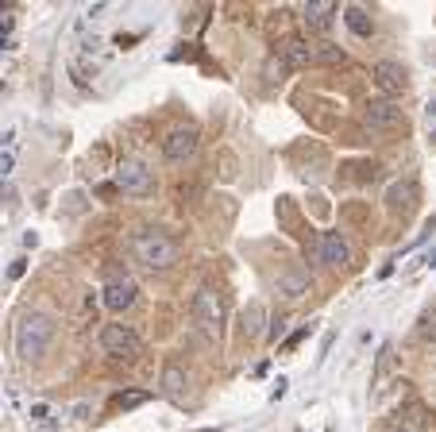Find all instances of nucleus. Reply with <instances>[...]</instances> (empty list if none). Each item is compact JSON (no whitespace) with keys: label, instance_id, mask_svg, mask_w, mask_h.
<instances>
[{"label":"nucleus","instance_id":"obj_26","mask_svg":"<svg viewBox=\"0 0 436 432\" xmlns=\"http://www.w3.org/2000/svg\"><path fill=\"white\" fill-rule=\"evenodd\" d=\"M432 143H436V136H432Z\"/></svg>","mask_w":436,"mask_h":432},{"label":"nucleus","instance_id":"obj_19","mask_svg":"<svg viewBox=\"0 0 436 432\" xmlns=\"http://www.w3.org/2000/svg\"><path fill=\"white\" fill-rule=\"evenodd\" d=\"M263 305L259 301H251L248 309H243V316H240V328H243V336H259V328H263Z\"/></svg>","mask_w":436,"mask_h":432},{"label":"nucleus","instance_id":"obj_8","mask_svg":"<svg viewBox=\"0 0 436 432\" xmlns=\"http://www.w3.org/2000/svg\"><path fill=\"white\" fill-rule=\"evenodd\" d=\"M320 258H325V266L340 271V266L352 263V243H348L340 232H325L320 236Z\"/></svg>","mask_w":436,"mask_h":432},{"label":"nucleus","instance_id":"obj_16","mask_svg":"<svg viewBox=\"0 0 436 432\" xmlns=\"http://www.w3.org/2000/svg\"><path fill=\"white\" fill-rule=\"evenodd\" d=\"M186 390H189V382H186V371L170 363V367L163 371V393H166V398H174V401H182V398H186Z\"/></svg>","mask_w":436,"mask_h":432},{"label":"nucleus","instance_id":"obj_5","mask_svg":"<svg viewBox=\"0 0 436 432\" xmlns=\"http://www.w3.org/2000/svg\"><path fill=\"white\" fill-rule=\"evenodd\" d=\"M116 186L131 197H147L155 189V174H151V166L143 159H124L120 162V174H116Z\"/></svg>","mask_w":436,"mask_h":432},{"label":"nucleus","instance_id":"obj_6","mask_svg":"<svg viewBox=\"0 0 436 432\" xmlns=\"http://www.w3.org/2000/svg\"><path fill=\"white\" fill-rule=\"evenodd\" d=\"M193 151H197V128H193V124H178V128L166 131V139H163V155H166L170 162H186V159H193Z\"/></svg>","mask_w":436,"mask_h":432},{"label":"nucleus","instance_id":"obj_22","mask_svg":"<svg viewBox=\"0 0 436 432\" xmlns=\"http://www.w3.org/2000/svg\"><path fill=\"white\" fill-rule=\"evenodd\" d=\"M267 66H270V70H267V81H282V74H286V62H282V59H270Z\"/></svg>","mask_w":436,"mask_h":432},{"label":"nucleus","instance_id":"obj_7","mask_svg":"<svg viewBox=\"0 0 436 432\" xmlns=\"http://www.w3.org/2000/svg\"><path fill=\"white\" fill-rule=\"evenodd\" d=\"M363 124L371 131H397V128H405V116L394 101H371L363 109Z\"/></svg>","mask_w":436,"mask_h":432},{"label":"nucleus","instance_id":"obj_3","mask_svg":"<svg viewBox=\"0 0 436 432\" xmlns=\"http://www.w3.org/2000/svg\"><path fill=\"white\" fill-rule=\"evenodd\" d=\"M193 324H197V332H201L205 340L220 343L224 313H220V297H216V290H208V286H201V290L193 293Z\"/></svg>","mask_w":436,"mask_h":432},{"label":"nucleus","instance_id":"obj_23","mask_svg":"<svg viewBox=\"0 0 436 432\" xmlns=\"http://www.w3.org/2000/svg\"><path fill=\"white\" fill-rule=\"evenodd\" d=\"M12 162H16V155H12V151H0V178H4L8 170H12Z\"/></svg>","mask_w":436,"mask_h":432},{"label":"nucleus","instance_id":"obj_17","mask_svg":"<svg viewBox=\"0 0 436 432\" xmlns=\"http://www.w3.org/2000/svg\"><path fill=\"white\" fill-rule=\"evenodd\" d=\"M278 290L286 293V297H301V293L309 290V274L298 271V266H293V271H282L278 274Z\"/></svg>","mask_w":436,"mask_h":432},{"label":"nucleus","instance_id":"obj_15","mask_svg":"<svg viewBox=\"0 0 436 432\" xmlns=\"http://www.w3.org/2000/svg\"><path fill=\"white\" fill-rule=\"evenodd\" d=\"M344 24L352 27V35H359V39H371V35H375V20H371V16H367L359 4L344 8Z\"/></svg>","mask_w":436,"mask_h":432},{"label":"nucleus","instance_id":"obj_2","mask_svg":"<svg viewBox=\"0 0 436 432\" xmlns=\"http://www.w3.org/2000/svg\"><path fill=\"white\" fill-rule=\"evenodd\" d=\"M131 255L147 271H166V266L178 263V243L166 232H158V228H143V232H136V239H131Z\"/></svg>","mask_w":436,"mask_h":432},{"label":"nucleus","instance_id":"obj_18","mask_svg":"<svg viewBox=\"0 0 436 432\" xmlns=\"http://www.w3.org/2000/svg\"><path fill=\"white\" fill-rule=\"evenodd\" d=\"M402 197H405V209L417 205V186H413V181H397L390 194H386V205H390L394 213H397V209H402Z\"/></svg>","mask_w":436,"mask_h":432},{"label":"nucleus","instance_id":"obj_21","mask_svg":"<svg viewBox=\"0 0 436 432\" xmlns=\"http://www.w3.org/2000/svg\"><path fill=\"white\" fill-rule=\"evenodd\" d=\"M397 367V351H394V343H382V348H378V374H390Z\"/></svg>","mask_w":436,"mask_h":432},{"label":"nucleus","instance_id":"obj_12","mask_svg":"<svg viewBox=\"0 0 436 432\" xmlns=\"http://www.w3.org/2000/svg\"><path fill=\"white\" fill-rule=\"evenodd\" d=\"M278 59L286 62V70H301V66H313V51H309V43L305 39H286L278 46Z\"/></svg>","mask_w":436,"mask_h":432},{"label":"nucleus","instance_id":"obj_10","mask_svg":"<svg viewBox=\"0 0 436 432\" xmlns=\"http://www.w3.org/2000/svg\"><path fill=\"white\" fill-rule=\"evenodd\" d=\"M375 81L382 85L386 93H405L410 89V74H405V66L394 62V59H382L375 66Z\"/></svg>","mask_w":436,"mask_h":432},{"label":"nucleus","instance_id":"obj_9","mask_svg":"<svg viewBox=\"0 0 436 432\" xmlns=\"http://www.w3.org/2000/svg\"><path fill=\"white\" fill-rule=\"evenodd\" d=\"M136 297H139V290H136V282H131V278H112V282L104 286V305H108L112 313L131 309V305H136Z\"/></svg>","mask_w":436,"mask_h":432},{"label":"nucleus","instance_id":"obj_4","mask_svg":"<svg viewBox=\"0 0 436 432\" xmlns=\"http://www.w3.org/2000/svg\"><path fill=\"white\" fill-rule=\"evenodd\" d=\"M101 348L112 355V359H136L139 355V332L128 328V324H104L101 328Z\"/></svg>","mask_w":436,"mask_h":432},{"label":"nucleus","instance_id":"obj_14","mask_svg":"<svg viewBox=\"0 0 436 432\" xmlns=\"http://www.w3.org/2000/svg\"><path fill=\"white\" fill-rule=\"evenodd\" d=\"M309 51H313V66H344L348 62V51L344 46H336V43H309Z\"/></svg>","mask_w":436,"mask_h":432},{"label":"nucleus","instance_id":"obj_1","mask_svg":"<svg viewBox=\"0 0 436 432\" xmlns=\"http://www.w3.org/2000/svg\"><path fill=\"white\" fill-rule=\"evenodd\" d=\"M51 336H54V321L46 313H24L16 321V355L24 363L43 359L46 348H51Z\"/></svg>","mask_w":436,"mask_h":432},{"label":"nucleus","instance_id":"obj_24","mask_svg":"<svg viewBox=\"0 0 436 432\" xmlns=\"http://www.w3.org/2000/svg\"><path fill=\"white\" fill-rule=\"evenodd\" d=\"M24 271H27V258H16V263L8 266V278H20Z\"/></svg>","mask_w":436,"mask_h":432},{"label":"nucleus","instance_id":"obj_13","mask_svg":"<svg viewBox=\"0 0 436 432\" xmlns=\"http://www.w3.org/2000/svg\"><path fill=\"white\" fill-rule=\"evenodd\" d=\"M390 432H425V413L417 406H402L397 413H390Z\"/></svg>","mask_w":436,"mask_h":432},{"label":"nucleus","instance_id":"obj_11","mask_svg":"<svg viewBox=\"0 0 436 432\" xmlns=\"http://www.w3.org/2000/svg\"><path fill=\"white\" fill-rule=\"evenodd\" d=\"M301 16H305V24L313 27V31H328L336 20V4L333 0H309L305 8H301Z\"/></svg>","mask_w":436,"mask_h":432},{"label":"nucleus","instance_id":"obj_20","mask_svg":"<svg viewBox=\"0 0 436 432\" xmlns=\"http://www.w3.org/2000/svg\"><path fill=\"white\" fill-rule=\"evenodd\" d=\"M147 393L143 390H124V393H116V398H112V406L116 409H136V406H147Z\"/></svg>","mask_w":436,"mask_h":432},{"label":"nucleus","instance_id":"obj_25","mask_svg":"<svg viewBox=\"0 0 436 432\" xmlns=\"http://www.w3.org/2000/svg\"><path fill=\"white\" fill-rule=\"evenodd\" d=\"M270 332H274V340H278V332H286V316H274V324H270Z\"/></svg>","mask_w":436,"mask_h":432}]
</instances>
